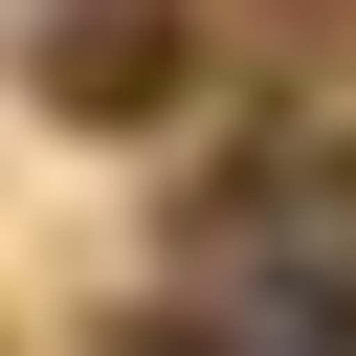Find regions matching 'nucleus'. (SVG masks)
I'll return each instance as SVG.
<instances>
[{
    "label": "nucleus",
    "instance_id": "nucleus-1",
    "mask_svg": "<svg viewBox=\"0 0 356 356\" xmlns=\"http://www.w3.org/2000/svg\"><path fill=\"white\" fill-rule=\"evenodd\" d=\"M178 89H200V0H67V22H44V111L134 134V111H178Z\"/></svg>",
    "mask_w": 356,
    "mask_h": 356
},
{
    "label": "nucleus",
    "instance_id": "nucleus-2",
    "mask_svg": "<svg viewBox=\"0 0 356 356\" xmlns=\"http://www.w3.org/2000/svg\"><path fill=\"white\" fill-rule=\"evenodd\" d=\"M289 22H356V0H289Z\"/></svg>",
    "mask_w": 356,
    "mask_h": 356
}]
</instances>
